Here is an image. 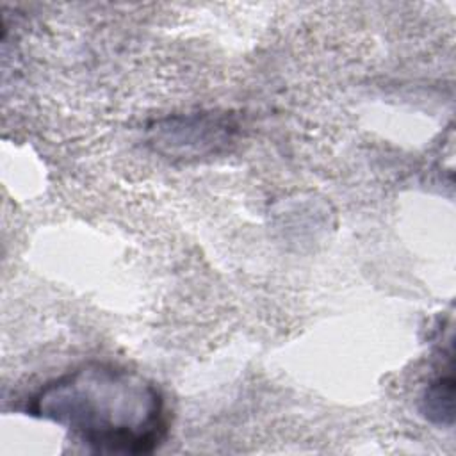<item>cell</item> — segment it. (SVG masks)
Segmentation results:
<instances>
[{
	"instance_id": "1",
	"label": "cell",
	"mask_w": 456,
	"mask_h": 456,
	"mask_svg": "<svg viewBox=\"0 0 456 456\" xmlns=\"http://www.w3.org/2000/svg\"><path fill=\"white\" fill-rule=\"evenodd\" d=\"M28 411L110 454L151 452L167 429L160 390L110 363H87L46 383L32 397Z\"/></svg>"
},
{
	"instance_id": "2",
	"label": "cell",
	"mask_w": 456,
	"mask_h": 456,
	"mask_svg": "<svg viewBox=\"0 0 456 456\" xmlns=\"http://www.w3.org/2000/svg\"><path fill=\"white\" fill-rule=\"evenodd\" d=\"M228 139V126L210 116H191L169 119L157 128L155 141L178 155H205Z\"/></svg>"
},
{
	"instance_id": "3",
	"label": "cell",
	"mask_w": 456,
	"mask_h": 456,
	"mask_svg": "<svg viewBox=\"0 0 456 456\" xmlns=\"http://www.w3.org/2000/svg\"><path fill=\"white\" fill-rule=\"evenodd\" d=\"M424 417L438 426H451L454 419V381L452 378L435 379L422 395Z\"/></svg>"
}]
</instances>
